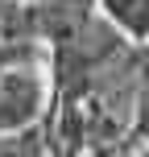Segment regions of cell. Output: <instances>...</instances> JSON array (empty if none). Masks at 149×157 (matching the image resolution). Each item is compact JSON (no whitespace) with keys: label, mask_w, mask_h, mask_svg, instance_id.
I'll use <instances>...</instances> for the list:
<instances>
[{"label":"cell","mask_w":149,"mask_h":157,"mask_svg":"<svg viewBox=\"0 0 149 157\" xmlns=\"http://www.w3.org/2000/svg\"><path fill=\"white\" fill-rule=\"evenodd\" d=\"M137 157H149V149H141V153H137Z\"/></svg>","instance_id":"obj_3"},{"label":"cell","mask_w":149,"mask_h":157,"mask_svg":"<svg viewBox=\"0 0 149 157\" xmlns=\"http://www.w3.org/2000/svg\"><path fill=\"white\" fill-rule=\"evenodd\" d=\"M0 71H4V54H0Z\"/></svg>","instance_id":"obj_4"},{"label":"cell","mask_w":149,"mask_h":157,"mask_svg":"<svg viewBox=\"0 0 149 157\" xmlns=\"http://www.w3.org/2000/svg\"><path fill=\"white\" fill-rule=\"evenodd\" d=\"M108 21L128 37H149V0H100Z\"/></svg>","instance_id":"obj_2"},{"label":"cell","mask_w":149,"mask_h":157,"mask_svg":"<svg viewBox=\"0 0 149 157\" xmlns=\"http://www.w3.org/2000/svg\"><path fill=\"white\" fill-rule=\"evenodd\" d=\"M41 112V78L29 66H4L0 71V132L29 128Z\"/></svg>","instance_id":"obj_1"}]
</instances>
